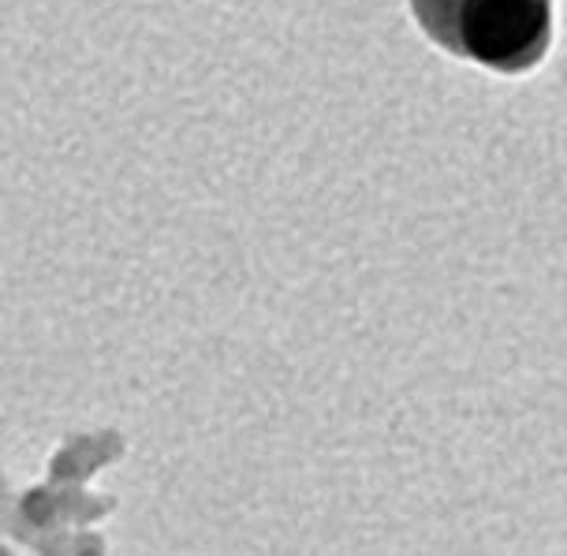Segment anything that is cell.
Wrapping results in <instances>:
<instances>
[{"instance_id": "1", "label": "cell", "mask_w": 567, "mask_h": 556, "mask_svg": "<svg viewBox=\"0 0 567 556\" xmlns=\"http://www.w3.org/2000/svg\"><path fill=\"white\" fill-rule=\"evenodd\" d=\"M411 12L444 53L501 75L538 68L553 45V0H411Z\"/></svg>"}, {"instance_id": "2", "label": "cell", "mask_w": 567, "mask_h": 556, "mask_svg": "<svg viewBox=\"0 0 567 556\" xmlns=\"http://www.w3.org/2000/svg\"><path fill=\"white\" fill-rule=\"evenodd\" d=\"M0 556H12V553H8V549H4V545H0Z\"/></svg>"}]
</instances>
